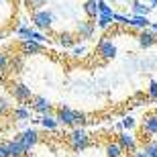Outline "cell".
Listing matches in <instances>:
<instances>
[{
    "label": "cell",
    "instance_id": "3957f363",
    "mask_svg": "<svg viewBox=\"0 0 157 157\" xmlns=\"http://www.w3.org/2000/svg\"><path fill=\"white\" fill-rule=\"evenodd\" d=\"M31 23L35 25V29H39V31H45V29H49L53 25V14H51V10H33L31 12Z\"/></svg>",
    "mask_w": 157,
    "mask_h": 157
},
{
    "label": "cell",
    "instance_id": "836d02e7",
    "mask_svg": "<svg viewBox=\"0 0 157 157\" xmlns=\"http://www.w3.org/2000/svg\"><path fill=\"white\" fill-rule=\"evenodd\" d=\"M151 31H155V33H157V21H155V23H151Z\"/></svg>",
    "mask_w": 157,
    "mask_h": 157
},
{
    "label": "cell",
    "instance_id": "5b68a950",
    "mask_svg": "<svg viewBox=\"0 0 157 157\" xmlns=\"http://www.w3.org/2000/svg\"><path fill=\"white\" fill-rule=\"evenodd\" d=\"M96 49H98V55L104 59V61H108V59H114V57H117V47H114V43H112V41H108V39L98 41Z\"/></svg>",
    "mask_w": 157,
    "mask_h": 157
},
{
    "label": "cell",
    "instance_id": "8d00e7d4",
    "mask_svg": "<svg viewBox=\"0 0 157 157\" xmlns=\"http://www.w3.org/2000/svg\"><path fill=\"white\" fill-rule=\"evenodd\" d=\"M124 2H133V0H124Z\"/></svg>",
    "mask_w": 157,
    "mask_h": 157
},
{
    "label": "cell",
    "instance_id": "277c9868",
    "mask_svg": "<svg viewBox=\"0 0 157 157\" xmlns=\"http://www.w3.org/2000/svg\"><path fill=\"white\" fill-rule=\"evenodd\" d=\"M14 33H17L18 37H23V41L29 39V41H37V43H45V41H49L39 29H31V27H27V25H21Z\"/></svg>",
    "mask_w": 157,
    "mask_h": 157
},
{
    "label": "cell",
    "instance_id": "5bb4252c",
    "mask_svg": "<svg viewBox=\"0 0 157 157\" xmlns=\"http://www.w3.org/2000/svg\"><path fill=\"white\" fill-rule=\"evenodd\" d=\"M143 133L157 135V114H149L143 118Z\"/></svg>",
    "mask_w": 157,
    "mask_h": 157
},
{
    "label": "cell",
    "instance_id": "4316f807",
    "mask_svg": "<svg viewBox=\"0 0 157 157\" xmlns=\"http://www.w3.org/2000/svg\"><path fill=\"white\" fill-rule=\"evenodd\" d=\"M6 70H8V57L0 51V74H4Z\"/></svg>",
    "mask_w": 157,
    "mask_h": 157
},
{
    "label": "cell",
    "instance_id": "1f68e13d",
    "mask_svg": "<svg viewBox=\"0 0 157 157\" xmlns=\"http://www.w3.org/2000/svg\"><path fill=\"white\" fill-rule=\"evenodd\" d=\"M122 127H124V128H133L135 127V118L133 117H127L124 121H122Z\"/></svg>",
    "mask_w": 157,
    "mask_h": 157
},
{
    "label": "cell",
    "instance_id": "7a4b0ae2",
    "mask_svg": "<svg viewBox=\"0 0 157 157\" xmlns=\"http://www.w3.org/2000/svg\"><path fill=\"white\" fill-rule=\"evenodd\" d=\"M67 143H70V147L74 149V151H84L88 145H90V135L84 131V128H74L70 133V137H67Z\"/></svg>",
    "mask_w": 157,
    "mask_h": 157
},
{
    "label": "cell",
    "instance_id": "74e56055",
    "mask_svg": "<svg viewBox=\"0 0 157 157\" xmlns=\"http://www.w3.org/2000/svg\"><path fill=\"white\" fill-rule=\"evenodd\" d=\"M0 4H2V0H0Z\"/></svg>",
    "mask_w": 157,
    "mask_h": 157
},
{
    "label": "cell",
    "instance_id": "d590c367",
    "mask_svg": "<svg viewBox=\"0 0 157 157\" xmlns=\"http://www.w3.org/2000/svg\"><path fill=\"white\" fill-rule=\"evenodd\" d=\"M6 37V31H0V39H4Z\"/></svg>",
    "mask_w": 157,
    "mask_h": 157
},
{
    "label": "cell",
    "instance_id": "8fae6325",
    "mask_svg": "<svg viewBox=\"0 0 157 157\" xmlns=\"http://www.w3.org/2000/svg\"><path fill=\"white\" fill-rule=\"evenodd\" d=\"M21 51L25 55H35V53H43V43H37V41H23L21 43Z\"/></svg>",
    "mask_w": 157,
    "mask_h": 157
},
{
    "label": "cell",
    "instance_id": "d6986e66",
    "mask_svg": "<svg viewBox=\"0 0 157 157\" xmlns=\"http://www.w3.org/2000/svg\"><path fill=\"white\" fill-rule=\"evenodd\" d=\"M39 122L45 128H49V131H55V128H57V124H59L57 117H51V114H43V117L39 118Z\"/></svg>",
    "mask_w": 157,
    "mask_h": 157
},
{
    "label": "cell",
    "instance_id": "83f0119b",
    "mask_svg": "<svg viewBox=\"0 0 157 157\" xmlns=\"http://www.w3.org/2000/svg\"><path fill=\"white\" fill-rule=\"evenodd\" d=\"M10 112V106H8V102H6L4 98H0V117H4V114H8Z\"/></svg>",
    "mask_w": 157,
    "mask_h": 157
},
{
    "label": "cell",
    "instance_id": "ac0fdd59",
    "mask_svg": "<svg viewBox=\"0 0 157 157\" xmlns=\"http://www.w3.org/2000/svg\"><path fill=\"white\" fill-rule=\"evenodd\" d=\"M25 153H27V147H25L23 143H21L17 137H14V139L10 141V155H12V157H23Z\"/></svg>",
    "mask_w": 157,
    "mask_h": 157
},
{
    "label": "cell",
    "instance_id": "9c48e42d",
    "mask_svg": "<svg viewBox=\"0 0 157 157\" xmlns=\"http://www.w3.org/2000/svg\"><path fill=\"white\" fill-rule=\"evenodd\" d=\"M94 31H96V25L92 21H80L76 25V33L80 35V39H90L94 35Z\"/></svg>",
    "mask_w": 157,
    "mask_h": 157
},
{
    "label": "cell",
    "instance_id": "e575fe53",
    "mask_svg": "<svg viewBox=\"0 0 157 157\" xmlns=\"http://www.w3.org/2000/svg\"><path fill=\"white\" fill-rule=\"evenodd\" d=\"M137 157H149V155H147L145 151H141V153H137Z\"/></svg>",
    "mask_w": 157,
    "mask_h": 157
},
{
    "label": "cell",
    "instance_id": "4fadbf2b",
    "mask_svg": "<svg viewBox=\"0 0 157 157\" xmlns=\"http://www.w3.org/2000/svg\"><path fill=\"white\" fill-rule=\"evenodd\" d=\"M57 43L63 47V49H74V45H76V35L63 31V33H59V35H57Z\"/></svg>",
    "mask_w": 157,
    "mask_h": 157
},
{
    "label": "cell",
    "instance_id": "7402d4cb",
    "mask_svg": "<svg viewBox=\"0 0 157 157\" xmlns=\"http://www.w3.org/2000/svg\"><path fill=\"white\" fill-rule=\"evenodd\" d=\"M12 117H14V121L25 122V121H29L31 112L27 110V108H23V106H18V108H14V110H12Z\"/></svg>",
    "mask_w": 157,
    "mask_h": 157
},
{
    "label": "cell",
    "instance_id": "44dd1931",
    "mask_svg": "<svg viewBox=\"0 0 157 157\" xmlns=\"http://www.w3.org/2000/svg\"><path fill=\"white\" fill-rule=\"evenodd\" d=\"M121 155H122L121 143H108L106 145V157H121Z\"/></svg>",
    "mask_w": 157,
    "mask_h": 157
},
{
    "label": "cell",
    "instance_id": "52a82bcc",
    "mask_svg": "<svg viewBox=\"0 0 157 157\" xmlns=\"http://www.w3.org/2000/svg\"><path fill=\"white\" fill-rule=\"evenodd\" d=\"M31 108L43 117V114H49V110H51V102H49L45 96H33V98H31Z\"/></svg>",
    "mask_w": 157,
    "mask_h": 157
},
{
    "label": "cell",
    "instance_id": "f1b7e54d",
    "mask_svg": "<svg viewBox=\"0 0 157 157\" xmlns=\"http://www.w3.org/2000/svg\"><path fill=\"white\" fill-rule=\"evenodd\" d=\"M114 21H117V23H121V25H127V27H128V21H131V17H127V14H121V12H117V14H114Z\"/></svg>",
    "mask_w": 157,
    "mask_h": 157
},
{
    "label": "cell",
    "instance_id": "4dcf8cb0",
    "mask_svg": "<svg viewBox=\"0 0 157 157\" xmlns=\"http://www.w3.org/2000/svg\"><path fill=\"white\" fill-rule=\"evenodd\" d=\"M86 55V47L80 45V47H74V57H84Z\"/></svg>",
    "mask_w": 157,
    "mask_h": 157
},
{
    "label": "cell",
    "instance_id": "30bf717a",
    "mask_svg": "<svg viewBox=\"0 0 157 157\" xmlns=\"http://www.w3.org/2000/svg\"><path fill=\"white\" fill-rule=\"evenodd\" d=\"M157 43V35L155 31H149V29H143L139 33V45L143 47V49H147V47H153Z\"/></svg>",
    "mask_w": 157,
    "mask_h": 157
},
{
    "label": "cell",
    "instance_id": "d4e9b609",
    "mask_svg": "<svg viewBox=\"0 0 157 157\" xmlns=\"http://www.w3.org/2000/svg\"><path fill=\"white\" fill-rule=\"evenodd\" d=\"M147 90H149V98L157 102V80H149V88Z\"/></svg>",
    "mask_w": 157,
    "mask_h": 157
},
{
    "label": "cell",
    "instance_id": "ffe728a7",
    "mask_svg": "<svg viewBox=\"0 0 157 157\" xmlns=\"http://www.w3.org/2000/svg\"><path fill=\"white\" fill-rule=\"evenodd\" d=\"M114 14H117V12H114ZM114 14H112V17H108V14H100L98 18H96V25H98V29H108V27H112V25L117 23V21H114Z\"/></svg>",
    "mask_w": 157,
    "mask_h": 157
},
{
    "label": "cell",
    "instance_id": "9a60e30c",
    "mask_svg": "<svg viewBox=\"0 0 157 157\" xmlns=\"http://www.w3.org/2000/svg\"><path fill=\"white\" fill-rule=\"evenodd\" d=\"M118 143L122 145V149H128V151H137V143H135L133 135L121 133V135H118Z\"/></svg>",
    "mask_w": 157,
    "mask_h": 157
},
{
    "label": "cell",
    "instance_id": "ba28073f",
    "mask_svg": "<svg viewBox=\"0 0 157 157\" xmlns=\"http://www.w3.org/2000/svg\"><path fill=\"white\" fill-rule=\"evenodd\" d=\"M12 94H14V98H17L18 102H27V100L33 98L31 88L27 86V84H23V82H17V84L12 86Z\"/></svg>",
    "mask_w": 157,
    "mask_h": 157
},
{
    "label": "cell",
    "instance_id": "cb8c5ba5",
    "mask_svg": "<svg viewBox=\"0 0 157 157\" xmlns=\"http://www.w3.org/2000/svg\"><path fill=\"white\" fill-rule=\"evenodd\" d=\"M143 151L149 157H157V141H147L145 147H143Z\"/></svg>",
    "mask_w": 157,
    "mask_h": 157
},
{
    "label": "cell",
    "instance_id": "6da1fadb",
    "mask_svg": "<svg viewBox=\"0 0 157 157\" xmlns=\"http://www.w3.org/2000/svg\"><path fill=\"white\" fill-rule=\"evenodd\" d=\"M55 117H57L59 124H65V127H70V124H80V122H86V117L78 110H71L70 106H59L57 112H55Z\"/></svg>",
    "mask_w": 157,
    "mask_h": 157
},
{
    "label": "cell",
    "instance_id": "8992f818",
    "mask_svg": "<svg viewBox=\"0 0 157 157\" xmlns=\"http://www.w3.org/2000/svg\"><path fill=\"white\" fill-rule=\"evenodd\" d=\"M17 139L21 141V143L27 147V151H29L31 147H35L37 143H39V133H37L35 128H25L23 133L17 135Z\"/></svg>",
    "mask_w": 157,
    "mask_h": 157
},
{
    "label": "cell",
    "instance_id": "7c38bea8",
    "mask_svg": "<svg viewBox=\"0 0 157 157\" xmlns=\"http://www.w3.org/2000/svg\"><path fill=\"white\" fill-rule=\"evenodd\" d=\"M131 12H133V17H147L151 12V6H147L141 0H133L131 2Z\"/></svg>",
    "mask_w": 157,
    "mask_h": 157
},
{
    "label": "cell",
    "instance_id": "d6a6232c",
    "mask_svg": "<svg viewBox=\"0 0 157 157\" xmlns=\"http://www.w3.org/2000/svg\"><path fill=\"white\" fill-rule=\"evenodd\" d=\"M149 6H151V8H157V0H149Z\"/></svg>",
    "mask_w": 157,
    "mask_h": 157
},
{
    "label": "cell",
    "instance_id": "f546056e",
    "mask_svg": "<svg viewBox=\"0 0 157 157\" xmlns=\"http://www.w3.org/2000/svg\"><path fill=\"white\" fill-rule=\"evenodd\" d=\"M27 4H29V8H33V10H41L39 6H43V0H27Z\"/></svg>",
    "mask_w": 157,
    "mask_h": 157
},
{
    "label": "cell",
    "instance_id": "2e32d148",
    "mask_svg": "<svg viewBox=\"0 0 157 157\" xmlns=\"http://www.w3.org/2000/svg\"><path fill=\"white\" fill-rule=\"evenodd\" d=\"M128 27H133V29H147V27H151V21L147 17H131L128 21Z\"/></svg>",
    "mask_w": 157,
    "mask_h": 157
},
{
    "label": "cell",
    "instance_id": "e0dca14e",
    "mask_svg": "<svg viewBox=\"0 0 157 157\" xmlns=\"http://www.w3.org/2000/svg\"><path fill=\"white\" fill-rule=\"evenodd\" d=\"M84 12H86L90 18H98V0H86L84 2Z\"/></svg>",
    "mask_w": 157,
    "mask_h": 157
},
{
    "label": "cell",
    "instance_id": "603a6c76",
    "mask_svg": "<svg viewBox=\"0 0 157 157\" xmlns=\"http://www.w3.org/2000/svg\"><path fill=\"white\" fill-rule=\"evenodd\" d=\"M98 12H100V14H108V17H112V14H114L112 6H108V2H106V0H98ZM100 14H98V17H100Z\"/></svg>",
    "mask_w": 157,
    "mask_h": 157
},
{
    "label": "cell",
    "instance_id": "484cf974",
    "mask_svg": "<svg viewBox=\"0 0 157 157\" xmlns=\"http://www.w3.org/2000/svg\"><path fill=\"white\" fill-rule=\"evenodd\" d=\"M0 157H12L10 155V143L0 141Z\"/></svg>",
    "mask_w": 157,
    "mask_h": 157
}]
</instances>
